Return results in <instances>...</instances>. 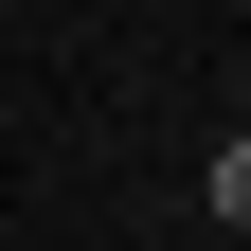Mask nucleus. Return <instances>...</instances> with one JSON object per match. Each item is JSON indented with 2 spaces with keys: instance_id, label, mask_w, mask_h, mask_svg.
Returning a JSON list of instances; mask_svg holds the SVG:
<instances>
[{
  "instance_id": "obj_1",
  "label": "nucleus",
  "mask_w": 251,
  "mask_h": 251,
  "mask_svg": "<svg viewBox=\"0 0 251 251\" xmlns=\"http://www.w3.org/2000/svg\"><path fill=\"white\" fill-rule=\"evenodd\" d=\"M215 215H233V233H251V126H233V144H215Z\"/></svg>"
}]
</instances>
